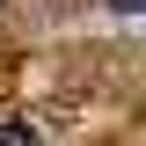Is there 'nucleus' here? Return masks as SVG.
<instances>
[{"mask_svg":"<svg viewBox=\"0 0 146 146\" xmlns=\"http://www.w3.org/2000/svg\"><path fill=\"white\" fill-rule=\"evenodd\" d=\"M117 7H124V15H146V0H117Z\"/></svg>","mask_w":146,"mask_h":146,"instance_id":"2","label":"nucleus"},{"mask_svg":"<svg viewBox=\"0 0 146 146\" xmlns=\"http://www.w3.org/2000/svg\"><path fill=\"white\" fill-rule=\"evenodd\" d=\"M0 146H36V124L29 117H0Z\"/></svg>","mask_w":146,"mask_h":146,"instance_id":"1","label":"nucleus"}]
</instances>
